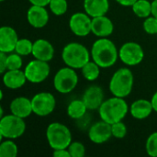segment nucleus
Listing matches in <instances>:
<instances>
[{"label": "nucleus", "instance_id": "nucleus-36", "mask_svg": "<svg viewBox=\"0 0 157 157\" xmlns=\"http://www.w3.org/2000/svg\"><path fill=\"white\" fill-rule=\"evenodd\" d=\"M115 1L122 6H132V5L137 0H115Z\"/></svg>", "mask_w": 157, "mask_h": 157}, {"label": "nucleus", "instance_id": "nucleus-6", "mask_svg": "<svg viewBox=\"0 0 157 157\" xmlns=\"http://www.w3.org/2000/svg\"><path fill=\"white\" fill-rule=\"evenodd\" d=\"M27 125L24 119L14 114H8L0 119V138L17 139L21 137L26 131Z\"/></svg>", "mask_w": 157, "mask_h": 157}, {"label": "nucleus", "instance_id": "nucleus-33", "mask_svg": "<svg viewBox=\"0 0 157 157\" xmlns=\"http://www.w3.org/2000/svg\"><path fill=\"white\" fill-rule=\"evenodd\" d=\"M6 59L7 53L0 52V73L2 75L6 71Z\"/></svg>", "mask_w": 157, "mask_h": 157}, {"label": "nucleus", "instance_id": "nucleus-2", "mask_svg": "<svg viewBox=\"0 0 157 157\" xmlns=\"http://www.w3.org/2000/svg\"><path fill=\"white\" fill-rule=\"evenodd\" d=\"M129 111L130 107L125 99L115 96L105 99L98 109L100 119L109 124L123 121Z\"/></svg>", "mask_w": 157, "mask_h": 157}, {"label": "nucleus", "instance_id": "nucleus-22", "mask_svg": "<svg viewBox=\"0 0 157 157\" xmlns=\"http://www.w3.org/2000/svg\"><path fill=\"white\" fill-rule=\"evenodd\" d=\"M88 109L83 99H74L67 106V115L69 118L78 121L86 116Z\"/></svg>", "mask_w": 157, "mask_h": 157}, {"label": "nucleus", "instance_id": "nucleus-1", "mask_svg": "<svg viewBox=\"0 0 157 157\" xmlns=\"http://www.w3.org/2000/svg\"><path fill=\"white\" fill-rule=\"evenodd\" d=\"M91 58L101 68L113 66L119 59V51L115 43L108 38H98L91 47Z\"/></svg>", "mask_w": 157, "mask_h": 157}, {"label": "nucleus", "instance_id": "nucleus-17", "mask_svg": "<svg viewBox=\"0 0 157 157\" xmlns=\"http://www.w3.org/2000/svg\"><path fill=\"white\" fill-rule=\"evenodd\" d=\"M114 31L112 20L106 15L92 17V33L98 38H108Z\"/></svg>", "mask_w": 157, "mask_h": 157}, {"label": "nucleus", "instance_id": "nucleus-12", "mask_svg": "<svg viewBox=\"0 0 157 157\" xmlns=\"http://www.w3.org/2000/svg\"><path fill=\"white\" fill-rule=\"evenodd\" d=\"M112 137L111 124L99 121L93 123L88 130V138L89 140L96 144H103L107 143Z\"/></svg>", "mask_w": 157, "mask_h": 157}, {"label": "nucleus", "instance_id": "nucleus-3", "mask_svg": "<svg viewBox=\"0 0 157 157\" xmlns=\"http://www.w3.org/2000/svg\"><path fill=\"white\" fill-rule=\"evenodd\" d=\"M133 84L134 76L132 71L128 67H122L112 75L109 88L113 96L125 98L132 93Z\"/></svg>", "mask_w": 157, "mask_h": 157}, {"label": "nucleus", "instance_id": "nucleus-16", "mask_svg": "<svg viewBox=\"0 0 157 157\" xmlns=\"http://www.w3.org/2000/svg\"><path fill=\"white\" fill-rule=\"evenodd\" d=\"M54 52V47L48 40L38 39L33 42L32 55L35 59L50 62L53 59Z\"/></svg>", "mask_w": 157, "mask_h": 157}, {"label": "nucleus", "instance_id": "nucleus-9", "mask_svg": "<svg viewBox=\"0 0 157 157\" xmlns=\"http://www.w3.org/2000/svg\"><path fill=\"white\" fill-rule=\"evenodd\" d=\"M33 113L39 117H46L53 112L56 107V99L50 92H40L31 98Z\"/></svg>", "mask_w": 157, "mask_h": 157}, {"label": "nucleus", "instance_id": "nucleus-13", "mask_svg": "<svg viewBox=\"0 0 157 157\" xmlns=\"http://www.w3.org/2000/svg\"><path fill=\"white\" fill-rule=\"evenodd\" d=\"M50 19L49 12L45 6L31 5L27 11V20L29 24L34 29L44 28Z\"/></svg>", "mask_w": 157, "mask_h": 157}, {"label": "nucleus", "instance_id": "nucleus-10", "mask_svg": "<svg viewBox=\"0 0 157 157\" xmlns=\"http://www.w3.org/2000/svg\"><path fill=\"white\" fill-rule=\"evenodd\" d=\"M24 73L29 82L32 84H40L49 77L51 67L49 62L34 59L26 65Z\"/></svg>", "mask_w": 157, "mask_h": 157}, {"label": "nucleus", "instance_id": "nucleus-31", "mask_svg": "<svg viewBox=\"0 0 157 157\" xmlns=\"http://www.w3.org/2000/svg\"><path fill=\"white\" fill-rule=\"evenodd\" d=\"M112 137L116 139H123L127 135V126L121 121L111 124Z\"/></svg>", "mask_w": 157, "mask_h": 157}, {"label": "nucleus", "instance_id": "nucleus-26", "mask_svg": "<svg viewBox=\"0 0 157 157\" xmlns=\"http://www.w3.org/2000/svg\"><path fill=\"white\" fill-rule=\"evenodd\" d=\"M32 49H33V42L29 39L22 38L17 40L15 48V52L21 56H28L29 54H32Z\"/></svg>", "mask_w": 157, "mask_h": 157}, {"label": "nucleus", "instance_id": "nucleus-32", "mask_svg": "<svg viewBox=\"0 0 157 157\" xmlns=\"http://www.w3.org/2000/svg\"><path fill=\"white\" fill-rule=\"evenodd\" d=\"M144 30L149 35H157V18L154 16L146 17L143 24Z\"/></svg>", "mask_w": 157, "mask_h": 157}, {"label": "nucleus", "instance_id": "nucleus-29", "mask_svg": "<svg viewBox=\"0 0 157 157\" xmlns=\"http://www.w3.org/2000/svg\"><path fill=\"white\" fill-rule=\"evenodd\" d=\"M145 150L149 156L157 157V132L149 135L145 143Z\"/></svg>", "mask_w": 157, "mask_h": 157}, {"label": "nucleus", "instance_id": "nucleus-40", "mask_svg": "<svg viewBox=\"0 0 157 157\" xmlns=\"http://www.w3.org/2000/svg\"><path fill=\"white\" fill-rule=\"evenodd\" d=\"M0 94H1V97H0V99L2 100V99L4 98V94H3V90H1V91H0Z\"/></svg>", "mask_w": 157, "mask_h": 157}, {"label": "nucleus", "instance_id": "nucleus-18", "mask_svg": "<svg viewBox=\"0 0 157 157\" xmlns=\"http://www.w3.org/2000/svg\"><path fill=\"white\" fill-rule=\"evenodd\" d=\"M10 112L19 118L26 119L33 113L31 98L26 97H17L14 98L9 105Z\"/></svg>", "mask_w": 157, "mask_h": 157}, {"label": "nucleus", "instance_id": "nucleus-7", "mask_svg": "<svg viewBox=\"0 0 157 157\" xmlns=\"http://www.w3.org/2000/svg\"><path fill=\"white\" fill-rule=\"evenodd\" d=\"M78 81V75L75 69L65 66L59 69L55 74L53 77V87L61 94H69L76 87Z\"/></svg>", "mask_w": 157, "mask_h": 157}, {"label": "nucleus", "instance_id": "nucleus-8", "mask_svg": "<svg viewBox=\"0 0 157 157\" xmlns=\"http://www.w3.org/2000/svg\"><path fill=\"white\" fill-rule=\"evenodd\" d=\"M144 58V51L137 42H125L119 49V59L127 66H136L143 62Z\"/></svg>", "mask_w": 157, "mask_h": 157}, {"label": "nucleus", "instance_id": "nucleus-30", "mask_svg": "<svg viewBox=\"0 0 157 157\" xmlns=\"http://www.w3.org/2000/svg\"><path fill=\"white\" fill-rule=\"evenodd\" d=\"M67 149L71 155V157H84L86 155V147L81 142H72Z\"/></svg>", "mask_w": 157, "mask_h": 157}, {"label": "nucleus", "instance_id": "nucleus-38", "mask_svg": "<svg viewBox=\"0 0 157 157\" xmlns=\"http://www.w3.org/2000/svg\"><path fill=\"white\" fill-rule=\"evenodd\" d=\"M152 16L157 18V0L152 2Z\"/></svg>", "mask_w": 157, "mask_h": 157}, {"label": "nucleus", "instance_id": "nucleus-37", "mask_svg": "<svg viewBox=\"0 0 157 157\" xmlns=\"http://www.w3.org/2000/svg\"><path fill=\"white\" fill-rule=\"evenodd\" d=\"M151 102H152V105L154 108V111L157 113V91L153 95V97L151 98Z\"/></svg>", "mask_w": 157, "mask_h": 157}, {"label": "nucleus", "instance_id": "nucleus-27", "mask_svg": "<svg viewBox=\"0 0 157 157\" xmlns=\"http://www.w3.org/2000/svg\"><path fill=\"white\" fill-rule=\"evenodd\" d=\"M49 7L53 15L63 16L67 12L68 2L67 0H51Z\"/></svg>", "mask_w": 157, "mask_h": 157}, {"label": "nucleus", "instance_id": "nucleus-15", "mask_svg": "<svg viewBox=\"0 0 157 157\" xmlns=\"http://www.w3.org/2000/svg\"><path fill=\"white\" fill-rule=\"evenodd\" d=\"M82 99L88 110L98 109L105 100L103 89L98 86H90L85 90Z\"/></svg>", "mask_w": 157, "mask_h": 157}, {"label": "nucleus", "instance_id": "nucleus-14", "mask_svg": "<svg viewBox=\"0 0 157 157\" xmlns=\"http://www.w3.org/2000/svg\"><path fill=\"white\" fill-rule=\"evenodd\" d=\"M18 36L16 29L10 26H2L0 28V52L10 53L15 52Z\"/></svg>", "mask_w": 157, "mask_h": 157}, {"label": "nucleus", "instance_id": "nucleus-11", "mask_svg": "<svg viewBox=\"0 0 157 157\" xmlns=\"http://www.w3.org/2000/svg\"><path fill=\"white\" fill-rule=\"evenodd\" d=\"M69 28L77 37H86L92 32V17L86 12H76L69 19Z\"/></svg>", "mask_w": 157, "mask_h": 157}, {"label": "nucleus", "instance_id": "nucleus-25", "mask_svg": "<svg viewBox=\"0 0 157 157\" xmlns=\"http://www.w3.org/2000/svg\"><path fill=\"white\" fill-rule=\"evenodd\" d=\"M17 145L11 139H6L0 144V157H17Z\"/></svg>", "mask_w": 157, "mask_h": 157}, {"label": "nucleus", "instance_id": "nucleus-20", "mask_svg": "<svg viewBox=\"0 0 157 157\" xmlns=\"http://www.w3.org/2000/svg\"><path fill=\"white\" fill-rule=\"evenodd\" d=\"M154 111L151 100L140 98L132 103L130 106V113L132 118L142 121L147 119Z\"/></svg>", "mask_w": 157, "mask_h": 157}, {"label": "nucleus", "instance_id": "nucleus-39", "mask_svg": "<svg viewBox=\"0 0 157 157\" xmlns=\"http://www.w3.org/2000/svg\"><path fill=\"white\" fill-rule=\"evenodd\" d=\"M4 117V109H3V107L1 106L0 107V118Z\"/></svg>", "mask_w": 157, "mask_h": 157}, {"label": "nucleus", "instance_id": "nucleus-34", "mask_svg": "<svg viewBox=\"0 0 157 157\" xmlns=\"http://www.w3.org/2000/svg\"><path fill=\"white\" fill-rule=\"evenodd\" d=\"M52 155L54 157H71L68 149H57L53 150Z\"/></svg>", "mask_w": 157, "mask_h": 157}, {"label": "nucleus", "instance_id": "nucleus-23", "mask_svg": "<svg viewBox=\"0 0 157 157\" xmlns=\"http://www.w3.org/2000/svg\"><path fill=\"white\" fill-rule=\"evenodd\" d=\"M100 68L101 67L98 63H96L93 60L89 61L81 68L82 75L86 80L89 82L96 81L100 75Z\"/></svg>", "mask_w": 157, "mask_h": 157}, {"label": "nucleus", "instance_id": "nucleus-41", "mask_svg": "<svg viewBox=\"0 0 157 157\" xmlns=\"http://www.w3.org/2000/svg\"><path fill=\"white\" fill-rule=\"evenodd\" d=\"M0 1H1V2H4V1H5V0H0Z\"/></svg>", "mask_w": 157, "mask_h": 157}, {"label": "nucleus", "instance_id": "nucleus-21", "mask_svg": "<svg viewBox=\"0 0 157 157\" xmlns=\"http://www.w3.org/2000/svg\"><path fill=\"white\" fill-rule=\"evenodd\" d=\"M85 12L91 17L104 16L109 10V0H84Z\"/></svg>", "mask_w": 157, "mask_h": 157}, {"label": "nucleus", "instance_id": "nucleus-35", "mask_svg": "<svg viewBox=\"0 0 157 157\" xmlns=\"http://www.w3.org/2000/svg\"><path fill=\"white\" fill-rule=\"evenodd\" d=\"M29 2L31 5L40 6H49L51 0H29Z\"/></svg>", "mask_w": 157, "mask_h": 157}, {"label": "nucleus", "instance_id": "nucleus-19", "mask_svg": "<svg viewBox=\"0 0 157 157\" xmlns=\"http://www.w3.org/2000/svg\"><path fill=\"white\" fill-rule=\"evenodd\" d=\"M28 81L24 70H7L3 74V83L8 89H18Z\"/></svg>", "mask_w": 157, "mask_h": 157}, {"label": "nucleus", "instance_id": "nucleus-28", "mask_svg": "<svg viewBox=\"0 0 157 157\" xmlns=\"http://www.w3.org/2000/svg\"><path fill=\"white\" fill-rule=\"evenodd\" d=\"M23 56L19 55L16 52L7 53L6 59V71L7 70H17L21 69L23 65Z\"/></svg>", "mask_w": 157, "mask_h": 157}, {"label": "nucleus", "instance_id": "nucleus-5", "mask_svg": "<svg viewBox=\"0 0 157 157\" xmlns=\"http://www.w3.org/2000/svg\"><path fill=\"white\" fill-rule=\"evenodd\" d=\"M46 139L52 150L67 149L73 142L70 129L60 122H52L46 129Z\"/></svg>", "mask_w": 157, "mask_h": 157}, {"label": "nucleus", "instance_id": "nucleus-4", "mask_svg": "<svg viewBox=\"0 0 157 157\" xmlns=\"http://www.w3.org/2000/svg\"><path fill=\"white\" fill-rule=\"evenodd\" d=\"M91 59L88 49L79 42H70L62 51V60L66 66L81 69Z\"/></svg>", "mask_w": 157, "mask_h": 157}, {"label": "nucleus", "instance_id": "nucleus-24", "mask_svg": "<svg viewBox=\"0 0 157 157\" xmlns=\"http://www.w3.org/2000/svg\"><path fill=\"white\" fill-rule=\"evenodd\" d=\"M133 13L142 18L152 16V2L149 0H137L132 6Z\"/></svg>", "mask_w": 157, "mask_h": 157}]
</instances>
